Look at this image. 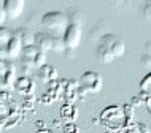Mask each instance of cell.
Segmentation results:
<instances>
[{"mask_svg":"<svg viewBox=\"0 0 151 133\" xmlns=\"http://www.w3.org/2000/svg\"><path fill=\"white\" fill-rule=\"evenodd\" d=\"M14 35H18L19 38H21V41L24 44V48L26 46H32V44H35V35L30 33L27 29H18L14 32Z\"/></svg>","mask_w":151,"mask_h":133,"instance_id":"9c48e42d","label":"cell"},{"mask_svg":"<svg viewBox=\"0 0 151 133\" xmlns=\"http://www.w3.org/2000/svg\"><path fill=\"white\" fill-rule=\"evenodd\" d=\"M142 13H143V19H145V21L151 24V0H150V2H145V3H143Z\"/></svg>","mask_w":151,"mask_h":133,"instance_id":"9a60e30c","label":"cell"},{"mask_svg":"<svg viewBox=\"0 0 151 133\" xmlns=\"http://www.w3.org/2000/svg\"><path fill=\"white\" fill-rule=\"evenodd\" d=\"M80 83H81V86L89 92H97L102 89V78L96 73V71H86V73H83Z\"/></svg>","mask_w":151,"mask_h":133,"instance_id":"5b68a950","label":"cell"},{"mask_svg":"<svg viewBox=\"0 0 151 133\" xmlns=\"http://www.w3.org/2000/svg\"><path fill=\"white\" fill-rule=\"evenodd\" d=\"M81 33H83V27L80 24H68L67 30L64 33V44H65V49L67 51H73L80 46L81 41Z\"/></svg>","mask_w":151,"mask_h":133,"instance_id":"277c9868","label":"cell"},{"mask_svg":"<svg viewBox=\"0 0 151 133\" xmlns=\"http://www.w3.org/2000/svg\"><path fill=\"white\" fill-rule=\"evenodd\" d=\"M13 38V32L6 27H0V60H5L6 57V48L10 40Z\"/></svg>","mask_w":151,"mask_h":133,"instance_id":"ba28073f","label":"cell"},{"mask_svg":"<svg viewBox=\"0 0 151 133\" xmlns=\"http://www.w3.org/2000/svg\"><path fill=\"white\" fill-rule=\"evenodd\" d=\"M102 24H104V22H102ZM102 24L97 22L96 26H94L92 29H91V38H92V40H100L102 37H104V35L108 33L107 30H104L105 26H102Z\"/></svg>","mask_w":151,"mask_h":133,"instance_id":"4fadbf2b","label":"cell"},{"mask_svg":"<svg viewBox=\"0 0 151 133\" xmlns=\"http://www.w3.org/2000/svg\"><path fill=\"white\" fill-rule=\"evenodd\" d=\"M111 5L115 6L118 11H129V10H132V3H130V2H115V3H111Z\"/></svg>","mask_w":151,"mask_h":133,"instance_id":"2e32d148","label":"cell"},{"mask_svg":"<svg viewBox=\"0 0 151 133\" xmlns=\"http://www.w3.org/2000/svg\"><path fill=\"white\" fill-rule=\"evenodd\" d=\"M145 54L151 55V41H146L145 43Z\"/></svg>","mask_w":151,"mask_h":133,"instance_id":"ffe728a7","label":"cell"},{"mask_svg":"<svg viewBox=\"0 0 151 133\" xmlns=\"http://www.w3.org/2000/svg\"><path fill=\"white\" fill-rule=\"evenodd\" d=\"M22 49H24V44L21 41V38L18 35H14L13 32V38L10 40L8 43V48H6V57L8 59H16L22 54Z\"/></svg>","mask_w":151,"mask_h":133,"instance_id":"52a82bcc","label":"cell"},{"mask_svg":"<svg viewBox=\"0 0 151 133\" xmlns=\"http://www.w3.org/2000/svg\"><path fill=\"white\" fill-rule=\"evenodd\" d=\"M6 11H5V8H3V3H0V27H2V24L6 21Z\"/></svg>","mask_w":151,"mask_h":133,"instance_id":"e0dca14e","label":"cell"},{"mask_svg":"<svg viewBox=\"0 0 151 133\" xmlns=\"http://www.w3.org/2000/svg\"><path fill=\"white\" fill-rule=\"evenodd\" d=\"M68 16V21H70V24H80V26H83V21H84V16L81 11L78 10H72L67 13Z\"/></svg>","mask_w":151,"mask_h":133,"instance_id":"7c38bea8","label":"cell"},{"mask_svg":"<svg viewBox=\"0 0 151 133\" xmlns=\"http://www.w3.org/2000/svg\"><path fill=\"white\" fill-rule=\"evenodd\" d=\"M6 68H8V65L5 63V60H0V78H2L3 75H5Z\"/></svg>","mask_w":151,"mask_h":133,"instance_id":"d6986e66","label":"cell"},{"mask_svg":"<svg viewBox=\"0 0 151 133\" xmlns=\"http://www.w3.org/2000/svg\"><path fill=\"white\" fill-rule=\"evenodd\" d=\"M140 60H142V65L143 67H150L151 65V55H148V54H143Z\"/></svg>","mask_w":151,"mask_h":133,"instance_id":"ac0fdd59","label":"cell"},{"mask_svg":"<svg viewBox=\"0 0 151 133\" xmlns=\"http://www.w3.org/2000/svg\"><path fill=\"white\" fill-rule=\"evenodd\" d=\"M38 48L37 44H32V46H26L22 49V60H27V62H34L35 55L38 54Z\"/></svg>","mask_w":151,"mask_h":133,"instance_id":"8fae6325","label":"cell"},{"mask_svg":"<svg viewBox=\"0 0 151 133\" xmlns=\"http://www.w3.org/2000/svg\"><path fill=\"white\" fill-rule=\"evenodd\" d=\"M35 44H37V48L43 52H46V51H54V52L67 51L62 38L52 37V35L46 33V32H38V33L35 35Z\"/></svg>","mask_w":151,"mask_h":133,"instance_id":"3957f363","label":"cell"},{"mask_svg":"<svg viewBox=\"0 0 151 133\" xmlns=\"http://www.w3.org/2000/svg\"><path fill=\"white\" fill-rule=\"evenodd\" d=\"M24 6H26L24 0H6V2L3 3V8H5L6 16L10 19H18L19 16L22 14Z\"/></svg>","mask_w":151,"mask_h":133,"instance_id":"8992f818","label":"cell"},{"mask_svg":"<svg viewBox=\"0 0 151 133\" xmlns=\"http://www.w3.org/2000/svg\"><path fill=\"white\" fill-rule=\"evenodd\" d=\"M126 52V43L115 33L104 35L96 48V59L100 63H110Z\"/></svg>","mask_w":151,"mask_h":133,"instance_id":"6da1fadb","label":"cell"},{"mask_svg":"<svg viewBox=\"0 0 151 133\" xmlns=\"http://www.w3.org/2000/svg\"><path fill=\"white\" fill-rule=\"evenodd\" d=\"M45 63H46V52L38 51V54L34 59V65H35V68H43Z\"/></svg>","mask_w":151,"mask_h":133,"instance_id":"5bb4252c","label":"cell"},{"mask_svg":"<svg viewBox=\"0 0 151 133\" xmlns=\"http://www.w3.org/2000/svg\"><path fill=\"white\" fill-rule=\"evenodd\" d=\"M68 24H70L68 16L67 13H62V11H48L40 19V26H42L43 32L52 35V37H58V38L64 37Z\"/></svg>","mask_w":151,"mask_h":133,"instance_id":"7a4b0ae2","label":"cell"},{"mask_svg":"<svg viewBox=\"0 0 151 133\" xmlns=\"http://www.w3.org/2000/svg\"><path fill=\"white\" fill-rule=\"evenodd\" d=\"M13 81H14V67L11 65V67H8V68H6L5 75H3L2 78H0V84H2L3 87H11Z\"/></svg>","mask_w":151,"mask_h":133,"instance_id":"30bf717a","label":"cell"}]
</instances>
